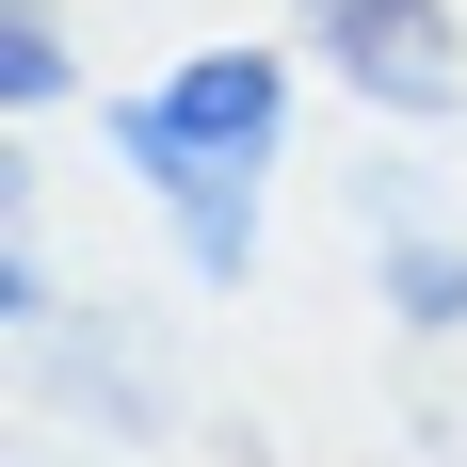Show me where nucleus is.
I'll use <instances>...</instances> for the list:
<instances>
[{
	"instance_id": "obj_2",
	"label": "nucleus",
	"mask_w": 467,
	"mask_h": 467,
	"mask_svg": "<svg viewBox=\"0 0 467 467\" xmlns=\"http://www.w3.org/2000/svg\"><path fill=\"white\" fill-rule=\"evenodd\" d=\"M306 48L371 113H451V0H306Z\"/></svg>"
},
{
	"instance_id": "obj_1",
	"label": "nucleus",
	"mask_w": 467,
	"mask_h": 467,
	"mask_svg": "<svg viewBox=\"0 0 467 467\" xmlns=\"http://www.w3.org/2000/svg\"><path fill=\"white\" fill-rule=\"evenodd\" d=\"M275 145H290L275 48H193L178 81H145L130 113H113V161L178 210V242H193L210 290H242V258H258V178H275Z\"/></svg>"
},
{
	"instance_id": "obj_4",
	"label": "nucleus",
	"mask_w": 467,
	"mask_h": 467,
	"mask_svg": "<svg viewBox=\"0 0 467 467\" xmlns=\"http://www.w3.org/2000/svg\"><path fill=\"white\" fill-rule=\"evenodd\" d=\"M387 306H403V323H467V258H435L403 210H387Z\"/></svg>"
},
{
	"instance_id": "obj_3",
	"label": "nucleus",
	"mask_w": 467,
	"mask_h": 467,
	"mask_svg": "<svg viewBox=\"0 0 467 467\" xmlns=\"http://www.w3.org/2000/svg\"><path fill=\"white\" fill-rule=\"evenodd\" d=\"M65 81H81V48H65V16H48V0H0V97H16V113H48Z\"/></svg>"
}]
</instances>
